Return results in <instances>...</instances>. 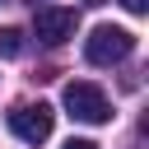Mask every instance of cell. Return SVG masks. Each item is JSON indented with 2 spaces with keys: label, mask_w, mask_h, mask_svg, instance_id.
Returning a JSON list of instances; mask_svg holds the SVG:
<instances>
[{
  "label": "cell",
  "mask_w": 149,
  "mask_h": 149,
  "mask_svg": "<svg viewBox=\"0 0 149 149\" xmlns=\"http://www.w3.org/2000/svg\"><path fill=\"white\" fill-rule=\"evenodd\" d=\"M65 112H70L74 121H84V126H102V121H112V102H107V93H102L98 84H84V79L65 84Z\"/></svg>",
  "instance_id": "cell-2"
},
{
  "label": "cell",
  "mask_w": 149,
  "mask_h": 149,
  "mask_svg": "<svg viewBox=\"0 0 149 149\" xmlns=\"http://www.w3.org/2000/svg\"><path fill=\"white\" fill-rule=\"evenodd\" d=\"M61 149H98V144H93V140H65Z\"/></svg>",
  "instance_id": "cell-7"
},
{
  "label": "cell",
  "mask_w": 149,
  "mask_h": 149,
  "mask_svg": "<svg viewBox=\"0 0 149 149\" xmlns=\"http://www.w3.org/2000/svg\"><path fill=\"white\" fill-rule=\"evenodd\" d=\"M23 51V33L19 28H0V56H19Z\"/></svg>",
  "instance_id": "cell-5"
},
{
  "label": "cell",
  "mask_w": 149,
  "mask_h": 149,
  "mask_svg": "<svg viewBox=\"0 0 149 149\" xmlns=\"http://www.w3.org/2000/svg\"><path fill=\"white\" fill-rule=\"evenodd\" d=\"M84 5H102V0H84Z\"/></svg>",
  "instance_id": "cell-8"
},
{
  "label": "cell",
  "mask_w": 149,
  "mask_h": 149,
  "mask_svg": "<svg viewBox=\"0 0 149 149\" xmlns=\"http://www.w3.org/2000/svg\"><path fill=\"white\" fill-rule=\"evenodd\" d=\"M121 5H126L130 14H144V9H149V0H121Z\"/></svg>",
  "instance_id": "cell-6"
},
{
  "label": "cell",
  "mask_w": 149,
  "mask_h": 149,
  "mask_svg": "<svg viewBox=\"0 0 149 149\" xmlns=\"http://www.w3.org/2000/svg\"><path fill=\"white\" fill-rule=\"evenodd\" d=\"M51 126H56V112H51L47 102H23V107L9 112V130H14L23 144H42V140L51 135Z\"/></svg>",
  "instance_id": "cell-3"
},
{
  "label": "cell",
  "mask_w": 149,
  "mask_h": 149,
  "mask_svg": "<svg viewBox=\"0 0 149 149\" xmlns=\"http://www.w3.org/2000/svg\"><path fill=\"white\" fill-rule=\"evenodd\" d=\"M33 33H37V42H47V47L70 42V37H74V9H56V5L37 9V14H33Z\"/></svg>",
  "instance_id": "cell-4"
},
{
  "label": "cell",
  "mask_w": 149,
  "mask_h": 149,
  "mask_svg": "<svg viewBox=\"0 0 149 149\" xmlns=\"http://www.w3.org/2000/svg\"><path fill=\"white\" fill-rule=\"evenodd\" d=\"M130 51H135V37H130L126 28H116V23H98V28L88 33V42H84L88 65H116V61H126Z\"/></svg>",
  "instance_id": "cell-1"
}]
</instances>
